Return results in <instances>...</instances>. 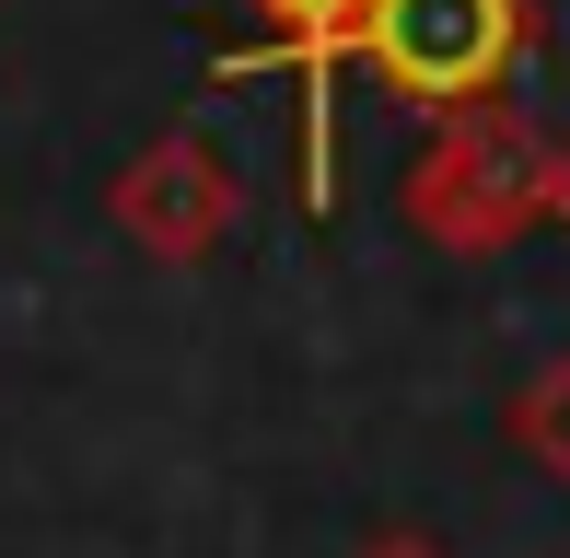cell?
Masks as SVG:
<instances>
[{
    "instance_id": "cell-1",
    "label": "cell",
    "mask_w": 570,
    "mask_h": 558,
    "mask_svg": "<svg viewBox=\"0 0 570 558\" xmlns=\"http://www.w3.org/2000/svg\"><path fill=\"white\" fill-rule=\"evenodd\" d=\"M396 210H407V233L431 257H512L548 221V129L512 93L431 117V140L396 175Z\"/></svg>"
},
{
    "instance_id": "cell-2",
    "label": "cell",
    "mask_w": 570,
    "mask_h": 558,
    "mask_svg": "<svg viewBox=\"0 0 570 558\" xmlns=\"http://www.w3.org/2000/svg\"><path fill=\"white\" fill-rule=\"evenodd\" d=\"M524 59H535V0H373L350 23V70H373V93L420 117L512 93Z\"/></svg>"
},
{
    "instance_id": "cell-3",
    "label": "cell",
    "mask_w": 570,
    "mask_h": 558,
    "mask_svg": "<svg viewBox=\"0 0 570 558\" xmlns=\"http://www.w3.org/2000/svg\"><path fill=\"white\" fill-rule=\"evenodd\" d=\"M106 221H117L128 245H140L151 268H210L222 245H233V221H245V187H233L222 140L175 117V129H151V140L117 163Z\"/></svg>"
},
{
    "instance_id": "cell-4",
    "label": "cell",
    "mask_w": 570,
    "mask_h": 558,
    "mask_svg": "<svg viewBox=\"0 0 570 558\" xmlns=\"http://www.w3.org/2000/svg\"><path fill=\"white\" fill-rule=\"evenodd\" d=\"M268 36L233 47L222 82H256V70H292L303 82V210H326V187H338V151H326V82H338L350 59V23L373 12V0H245Z\"/></svg>"
},
{
    "instance_id": "cell-5",
    "label": "cell",
    "mask_w": 570,
    "mask_h": 558,
    "mask_svg": "<svg viewBox=\"0 0 570 558\" xmlns=\"http://www.w3.org/2000/svg\"><path fill=\"white\" fill-rule=\"evenodd\" d=\"M501 430H512V454H524L535 477L570 500V349L559 361H535L524 385H512V408H501Z\"/></svg>"
},
{
    "instance_id": "cell-6",
    "label": "cell",
    "mask_w": 570,
    "mask_h": 558,
    "mask_svg": "<svg viewBox=\"0 0 570 558\" xmlns=\"http://www.w3.org/2000/svg\"><path fill=\"white\" fill-rule=\"evenodd\" d=\"M350 558H454L443 536H420V524H384V536H361Z\"/></svg>"
},
{
    "instance_id": "cell-7",
    "label": "cell",
    "mask_w": 570,
    "mask_h": 558,
    "mask_svg": "<svg viewBox=\"0 0 570 558\" xmlns=\"http://www.w3.org/2000/svg\"><path fill=\"white\" fill-rule=\"evenodd\" d=\"M548 221L570 233V140H548Z\"/></svg>"
}]
</instances>
